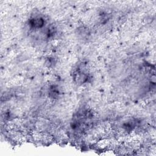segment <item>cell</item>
Masks as SVG:
<instances>
[{"label": "cell", "instance_id": "obj_1", "mask_svg": "<svg viewBox=\"0 0 156 156\" xmlns=\"http://www.w3.org/2000/svg\"><path fill=\"white\" fill-rule=\"evenodd\" d=\"M44 24V20L39 16L33 18L30 20V25L34 28H40L43 26Z\"/></svg>", "mask_w": 156, "mask_h": 156}]
</instances>
